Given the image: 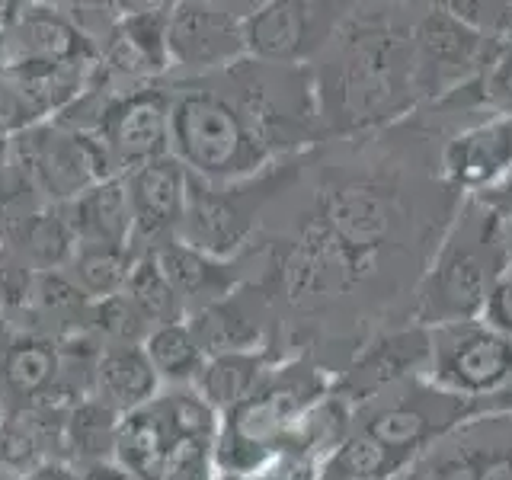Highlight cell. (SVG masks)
I'll return each mask as SVG.
<instances>
[{"label": "cell", "mask_w": 512, "mask_h": 480, "mask_svg": "<svg viewBox=\"0 0 512 480\" xmlns=\"http://www.w3.org/2000/svg\"><path fill=\"white\" fill-rule=\"evenodd\" d=\"M167 84L170 157L180 160L189 176L205 183H240L282 164L224 68L196 77H167Z\"/></svg>", "instance_id": "cell-3"}, {"label": "cell", "mask_w": 512, "mask_h": 480, "mask_svg": "<svg viewBox=\"0 0 512 480\" xmlns=\"http://www.w3.org/2000/svg\"><path fill=\"white\" fill-rule=\"evenodd\" d=\"M132 208V250L154 253L180 240L189 173L176 157H160L122 176Z\"/></svg>", "instance_id": "cell-15"}, {"label": "cell", "mask_w": 512, "mask_h": 480, "mask_svg": "<svg viewBox=\"0 0 512 480\" xmlns=\"http://www.w3.org/2000/svg\"><path fill=\"white\" fill-rule=\"evenodd\" d=\"M333 391V372L311 352H288L244 404L221 416L215 474L250 477L282 452V442L317 400Z\"/></svg>", "instance_id": "cell-5"}, {"label": "cell", "mask_w": 512, "mask_h": 480, "mask_svg": "<svg viewBox=\"0 0 512 480\" xmlns=\"http://www.w3.org/2000/svg\"><path fill=\"white\" fill-rule=\"evenodd\" d=\"M420 199L407 176L394 167H352L320 176L308 215L317 218L365 272L372 292L388 282L400 263H410V247L436 250L445 228L432 218H416Z\"/></svg>", "instance_id": "cell-2"}, {"label": "cell", "mask_w": 512, "mask_h": 480, "mask_svg": "<svg viewBox=\"0 0 512 480\" xmlns=\"http://www.w3.org/2000/svg\"><path fill=\"white\" fill-rule=\"evenodd\" d=\"M308 157L288 160V164L240 183H205L189 176L180 240L186 247L218 256V260H237V256L250 253L260 244L269 212L282 202L285 192L301 183Z\"/></svg>", "instance_id": "cell-7"}, {"label": "cell", "mask_w": 512, "mask_h": 480, "mask_svg": "<svg viewBox=\"0 0 512 480\" xmlns=\"http://www.w3.org/2000/svg\"><path fill=\"white\" fill-rule=\"evenodd\" d=\"M0 244L32 272H58L68 269L77 253V237L71 221L64 215V205H39L0 228Z\"/></svg>", "instance_id": "cell-18"}, {"label": "cell", "mask_w": 512, "mask_h": 480, "mask_svg": "<svg viewBox=\"0 0 512 480\" xmlns=\"http://www.w3.org/2000/svg\"><path fill=\"white\" fill-rule=\"evenodd\" d=\"M503 244H506V263L512 266V221H506L503 228Z\"/></svg>", "instance_id": "cell-35"}, {"label": "cell", "mask_w": 512, "mask_h": 480, "mask_svg": "<svg viewBox=\"0 0 512 480\" xmlns=\"http://www.w3.org/2000/svg\"><path fill=\"white\" fill-rule=\"evenodd\" d=\"M0 480H23V474H20V471H13V468H7V464H0Z\"/></svg>", "instance_id": "cell-36"}, {"label": "cell", "mask_w": 512, "mask_h": 480, "mask_svg": "<svg viewBox=\"0 0 512 480\" xmlns=\"http://www.w3.org/2000/svg\"><path fill=\"white\" fill-rule=\"evenodd\" d=\"M160 391H164V384H160L154 365L148 362L141 346L100 349L93 372V400H100L112 413L128 416L148 407Z\"/></svg>", "instance_id": "cell-20"}, {"label": "cell", "mask_w": 512, "mask_h": 480, "mask_svg": "<svg viewBox=\"0 0 512 480\" xmlns=\"http://www.w3.org/2000/svg\"><path fill=\"white\" fill-rule=\"evenodd\" d=\"M0 420H4V404H0Z\"/></svg>", "instance_id": "cell-37"}, {"label": "cell", "mask_w": 512, "mask_h": 480, "mask_svg": "<svg viewBox=\"0 0 512 480\" xmlns=\"http://www.w3.org/2000/svg\"><path fill=\"white\" fill-rule=\"evenodd\" d=\"M132 266L135 250L128 247H77L74 260L64 272L87 295V301H103L125 292Z\"/></svg>", "instance_id": "cell-24"}, {"label": "cell", "mask_w": 512, "mask_h": 480, "mask_svg": "<svg viewBox=\"0 0 512 480\" xmlns=\"http://www.w3.org/2000/svg\"><path fill=\"white\" fill-rule=\"evenodd\" d=\"M484 116L512 119V32L490 42L487 64L471 84Z\"/></svg>", "instance_id": "cell-27"}, {"label": "cell", "mask_w": 512, "mask_h": 480, "mask_svg": "<svg viewBox=\"0 0 512 480\" xmlns=\"http://www.w3.org/2000/svg\"><path fill=\"white\" fill-rule=\"evenodd\" d=\"M80 480H135L119 461H100V464H87V468H77Z\"/></svg>", "instance_id": "cell-33"}, {"label": "cell", "mask_w": 512, "mask_h": 480, "mask_svg": "<svg viewBox=\"0 0 512 480\" xmlns=\"http://www.w3.org/2000/svg\"><path fill=\"white\" fill-rule=\"evenodd\" d=\"M471 420H477L471 400L445 394L426 378H410L356 407L352 426L378 442L404 474L416 458Z\"/></svg>", "instance_id": "cell-8"}, {"label": "cell", "mask_w": 512, "mask_h": 480, "mask_svg": "<svg viewBox=\"0 0 512 480\" xmlns=\"http://www.w3.org/2000/svg\"><path fill=\"white\" fill-rule=\"evenodd\" d=\"M352 4L311 64L324 141H356L420 112L413 80V10Z\"/></svg>", "instance_id": "cell-1"}, {"label": "cell", "mask_w": 512, "mask_h": 480, "mask_svg": "<svg viewBox=\"0 0 512 480\" xmlns=\"http://www.w3.org/2000/svg\"><path fill=\"white\" fill-rule=\"evenodd\" d=\"M77 247H128L132 250V208L122 176L96 183L64 202Z\"/></svg>", "instance_id": "cell-19"}, {"label": "cell", "mask_w": 512, "mask_h": 480, "mask_svg": "<svg viewBox=\"0 0 512 480\" xmlns=\"http://www.w3.org/2000/svg\"><path fill=\"white\" fill-rule=\"evenodd\" d=\"M13 336V327H10V320H7V314L0 311V349H4V343Z\"/></svg>", "instance_id": "cell-34"}, {"label": "cell", "mask_w": 512, "mask_h": 480, "mask_svg": "<svg viewBox=\"0 0 512 480\" xmlns=\"http://www.w3.org/2000/svg\"><path fill=\"white\" fill-rule=\"evenodd\" d=\"M352 4L340 0H269L253 4L244 23V52L282 68H311L346 23Z\"/></svg>", "instance_id": "cell-11"}, {"label": "cell", "mask_w": 512, "mask_h": 480, "mask_svg": "<svg viewBox=\"0 0 512 480\" xmlns=\"http://www.w3.org/2000/svg\"><path fill=\"white\" fill-rule=\"evenodd\" d=\"M426 381L439 391L480 407L512 381V336L487 327L484 320L429 327Z\"/></svg>", "instance_id": "cell-9"}, {"label": "cell", "mask_w": 512, "mask_h": 480, "mask_svg": "<svg viewBox=\"0 0 512 480\" xmlns=\"http://www.w3.org/2000/svg\"><path fill=\"white\" fill-rule=\"evenodd\" d=\"M445 7L490 42L512 32V0H448Z\"/></svg>", "instance_id": "cell-28"}, {"label": "cell", "mask_w": 512, "mask_h": 480, "mask_svg": "<svg viewBox=\"0 0 512 480\" xmlns=\"http://www.w3.org/2000/svg\"><path fill=\"white\" fill-rule=\"evenodd\" d=\"M439 180L458 199L496 186L512 170V119H477L455 128L439 148Z\"/></svg>", "instance_id": "cell-16"}, {"label": "cell", "mask_w": 512, "mask_h": 480, "mask_svg": "<svg viewBox=\"0 0 512 480\" xmlns=\"http://www.w3.org/2000/svg\"><path fill=\"white\" fill-rule=\"evenodd\" d=\"M429 365V330L420 324L388 327L359 340L343 372H336L333 391L352 407L394 388L400 381L426 378Z\"/></svg>", "instance_id": "cell-14"}, {"label": "cell", "mask_w": 512, "mask_h": 480, "mask_svg": "<svg viewBox=\"0 0 512 480\" xmlns=\"http://www.w3.org/2000/svg\"><path fill=\"white\" fill-rule=\"evenodd\" d=\"M269 263V260H266ZM192 336L199 340L205 356H224V352H256L279 349L282 343V311L266 266L231 295L208 304V308L186 317ZM282 352V349H279Z\"/></svg>", "instance_id": "cell-13"}, {"label": "cell", "mask_w": 512, "mask_h": 480, "mask_svg": "<svg viewBox=\"0 0 512 480\" xmlns=\"http://www.w3.org/2000/svg\"><path fill=\"white\" fill-rule=\"evenodd\" d=\"M506 221L477 199H461L410 295V324L442 327L477 320L493 282L503 276Z\"/></svg>", "instance_id": "cell-4"}, {"label": "cell", "mask_w": 512, "mask_h": 480, "mask_svg": "<svg viewBox=\"0 0 512 480\" xmlns=\"http://www.w3.org/2000/svg\"><path fill=\"white\" fill-rule=\"evenodd\" d=\"M218 480H320V464L304 455L279 452L250 477H218Z\"/></svg>", "instance_id": "cell-29"}, {"label": "cell", "mask_w": 512, "mask_h": 480, "mask_svg": "<svg viewBox=\"0 0 512 480\" xmlns=\"http://www.w3.org/2000/svg\"><path fill=\"white\" fill-rule=\"evenodd\" d=\"M490 39L461 23L445 4H429L413 16V80L420 109L439 106L471 87L487 64Z\"/></svg>", "instance_id": "cell-10"}, {"label": "cell", "mask_w": 512, "mask_h": 480, "mask_svg": "<svg viewBox=\"0 0 512 480\" xmlns=\"http://www.w3.org/2000/svg\"><path fill=\"white\" fill-rule=\"evenodd\" d=\"M480 320L487 327L500 330L503 336H512V266H506L503 276L493 282L484 311H480Z\"/></svg>", "instance_id": "cell-30"}, {"label": "cell", "mask_w": 512, "mask_h": 480, "mask_svg": "<svg viewBox=\"0 0 512 480\" xmlns=\"http://www.w3.org/2000/svg\"><path fill=\"white\" fill-rule=\"evenodd\" d=\"M154 324L144 317L125 292L103 301H90L87 311V336L100 349L116 346H144Z\"/></svg>", "instance_id": "cell-25"}, {"label": "cell", "mask_w": 512, "mask_h": 480, "mask_svg": "<svg viewBox=\"0 0 512 480\" xmlns=\"http://www.w3.org/2000/svg\"><path fill=\"white\" fill-rule=\"evenodd\" d=\"M221 416L196 388H164L148 407L122 416L116 461L135 480H218Z\"/></svg>", "instance_id": "cell-6"}, {"label": "cell", "mask_w": 512, "mask_h": 480, "mask_svg": "<svg viewBox=\"0 0 512 480\" xmlns=\"http://www.w3.org/2000/svg\"><path fill=\"white\" fill-rule=\"evenodd\" d=\"M141 349H144V356H148V362L154 365V372L164 388H196L205 359H208L186 320L154 327Z\"/></svg>", "instance_id": "cell-23"}, {"label": "cell", "mask_w": 512, "mask_h": 480, "mask_svg": "<svg viewBox=\"0 0 512 480\" xmlns=\"http://www.w3.org/2000/svg\"><path fill=\"white\" fill-rule=\"evenodd\" d=\"M285 352L279 349H256V352H224V356H208L205 368L196 381V391L218 416L231 413L260 388L266 372L276 365Z\"/></svg>", "instance_id": "cell-21"}, {"label": "cell", "mask_w": 512, "mask_h": 480, "mask_svg": "<svg viewBox=\"0 0 512 480\" xmlns=\"http://www.w3.org/2000/svg\"><path fill=\"white\" fill-rule=\"evenodd\" d=\"M61 346L39 333H13L0 349V404L29 407L55 394Z\"/></svg>", "instance_id": "cell-17"}, {"label": "cell", "mask_w": 512, "mask_h": 480, "mask_svg": "<svg viewBox=\"0 0 512 480\" xmlns=\"http://www.w3.org/2000/svg\"><path fill=\"white\" fill-rule=\"evenodd\" d=\"M471 199H477L480 205H487L496 218L512 221V170L496 186H490L487 192H480V196H471Z\"/></svg>", "instance_id": "cell-31"}, {"label": "cell", "mask_w": 512, "mask_h": 480, "mask_svg": "<svg viewBox=\"0 0 512 480\" xmlns=\"http://www.w3.org/2000/svg\"><path fill=\"white\" fill-rule=\"evenodd\" d=\"M23 480H80V474H77V468L71 461L52 458V461H42L32 471H26Z\"/></svg>", "instance_id": "cell-32"}, {"label": "cell", "mask_w": 512, "mask_h": 480, "mask_svg": "<svg viewBox=\"0 0 512 480\" xmlns=\"http://www.w3.org/2000/svg\"><path fill=\"white\" fill-rule=\"evenodd\" d=\"M253 4H228V0H180L170 7L167 52L173 74L196 77L221 71L247 58L244 23Z\"/></svg>", "instance_id": "cell-12"}, {"label": "cell", "mask_w": 512, "mask_h": 480, "mask_svg": "<svg viewBox=\"0 0 512 480\" xmlns=\"http://www.w3.org/2000/svg\"><path fill=\"white\" fill-rule=\"evenodd\" d=\"M122 416L103 407L100 400H80L64 413V461L74 468H87V464L116 461Z\"/></svg>", "instance_id": "cell-22"}, {"label": "cell", "mask_w": 512, "mask_h": 480, "mask_svg": "<svg viewBox=\"0 0 512 480\" xmlns=\"http://www.w3.org/2000/svg\"><path fill=\"white\" fill-rule=\"evenodd\" d=\"M125 295L132 298L135 308L148 317L154 327L180 324V320H186L183 304L170 288L167 276L160 272L154 253H135V266H132V272H128Z\"/></svg>", "instance_id": "cell-26"}]
</instances>
